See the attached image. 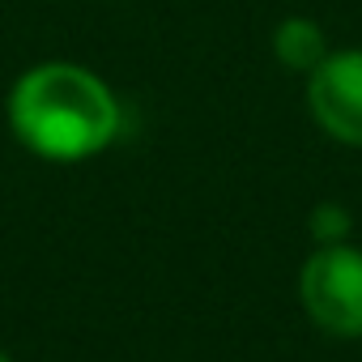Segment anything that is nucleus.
<instances>
[{
    "label": "nucleus",
    "mask_w": 362,
    "mask_h": 362,
    "mask_svg": "<svg viewBox=\"0 0 362 362\" xmlns=\"http://www.w3.org/2000/svg\"><path fill=\"white\" fill-rule=\"evenodd\" d=\"M9 136L39 162L77 166L103 158L128 124L119 90L81 60H35L5 94Z\"/></svg>",
    "instance_id": "nucleus-1"
},
{
    "label": "nucleus",
    "mask_w": 362,
    "mask_h": 362,
    "mask_svg": "<svg viewBox=\"0 0 362 362\" xmlns=\"http://www.w3.org/2000/svg\"><path fill=\"white\" fill-rule=\"evenodd\" d=\"M298 307L332 341H362V247L315 243L298 269Z\"/></svg>",
    "instance_id": "nucleus-2"
},
{
    "label": "nucleus",
    "mask_w": 362,
    "mask_h": 362,
    "mask_svg": "<svg viewBox=\"0 0 362 362\" xmlns=\"http://www.w3.org/2000/svg\"><path fill=\"white\" fill-rule=\"evenodd\" d=\"M303 103L328 141L362 149V47H332L303 77Z\"/></svg>",
    "instance_id": "nucleus-3"
},
{
    "label": "nucleus",
    "mask_w": 362,
    "mask_h": 362,
    "mask_svg": "<svg viewBox=\"0 0 362 362\" xmlns=\"http://www.w3.org/2000/svg\"><path fill=\"white\" fill-rule=\"evenodd\" d=\"M269 52H273V60H277L286 73L307 77V73L332 52V39H328V30H324L315 18H307V13H286V18L269 30Z\"/></svg>",
    "instance_id": "nucleus-4"
},
{
    "label": "nucleus",
    "mask_w": 362,
    "mask_h": 362,
    "mask_svg": "<svg viewBox=\"0 0 362 362\" xmlns=\"http://www.w3.org/2000/svg\"><path fill=\"white\" fill-rule=\"evenodd\" d=\"M307 235L315 243H345V239H354V214L341 201H320L307 214Z\"/></svg>",
    "instance_id": "nucleus-5"
},
{
    "label": "nucleus",
    "mask_w": 362,
    "mask_h": 362,
    "mask_svg": "<svg viewBox=\"0 0 362 362\" xmlns=\"http://www.w3.org/2000/svg\"><path fill=\"white\" fill-rule=\"evenodd\" d=\"M0 362H13V358H9V354H5V349H0Z\"/></svg>",
    "instance_id": "nucleus-6"
}]
</instances>
